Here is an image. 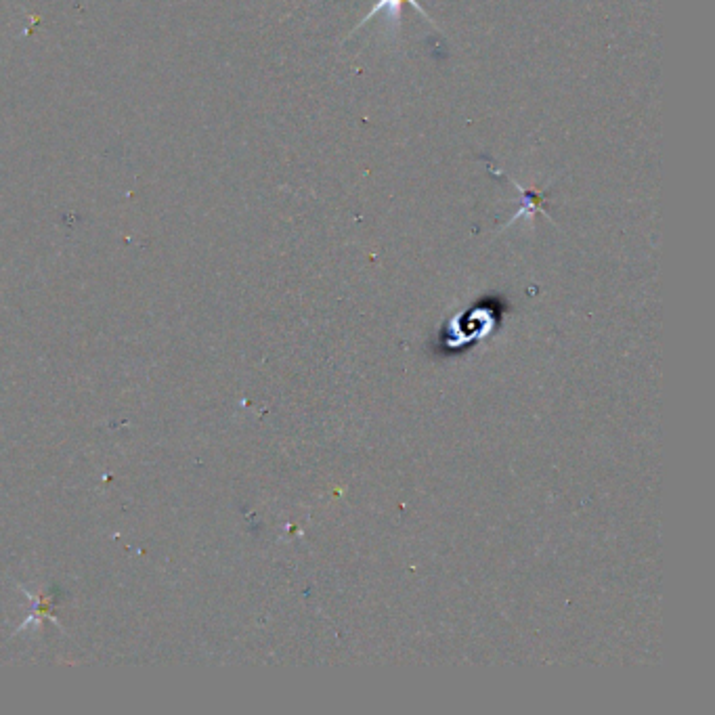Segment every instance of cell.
<instances>
[{"label":"cell","mask_w":715,"mask_h":715,"mask_svg":"<svg viewBox=\"0 0 715 715\" xmlns=\"http://www.w3.org/2000/svg\"><path fill=\"white\" fill-rule=\"evenodd\" d=\"M411 5V7H416L424 17H426V21H430V17L426 15V11L418 5V0H378V3L374 5V9L370 11V13H367V17L365 19H361V24L353 30V32H357L359 28H363L365 24H367V21H372L380 11H384L386 13V17H388V24L390 26H393V28H399V19H401V7L403 5Z\"/></svg>","instance_id":"obj_1"},{"label":"cell","mask_w":715,"mask_h":715,"mask_svg":"<svg viewBox=\"0 0 715 715\" xmlns=\"http://www.w3.org/2000/svg\"><path fill=\"white\" fill-rule=\"evenodd\" d=\"M514 187H516V191L520 193V198H523V208H520L514 216H512V221L508 223V225H512V223H516L518 219H520V216H533V212H544L546 216H550L548 214V210L544 208V202H546V195L544 193H535V191H527L523 185H518L512 177H506Z\"/></svg>","instance_id":"obj_2"}]
</instances>
